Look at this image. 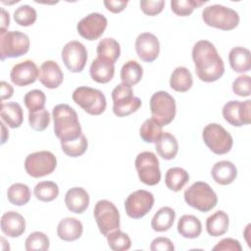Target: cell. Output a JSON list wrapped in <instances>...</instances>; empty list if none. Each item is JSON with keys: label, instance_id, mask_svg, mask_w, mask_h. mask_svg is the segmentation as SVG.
Wrapping results in <instances>:
<instances>
[{"label": "cell", "instance_id": "obj_1", "mask_svg": "<svg viewBox=\"0 0 251 251\" xmlns=\"http://www.w3.org/2000/svg\"><path fill=\"white\" fill-rule=\"evenodd\" d=\"M192 60L197 76L204 82L217 81L225 73L223 59L215 45L208 40H199L193 45Z\"/></svg>", "mask_w": 251, "mask_h": 251}, {"label": "cell", "instance_id": "obj_2", "mask_svg": "<svg viewBox=\"0 0 251 251\" xmlns=\"http://www.w3.org/2000/svg\"><path fill=\"white\" fill-rule=\"evenodd\" d=\"M54 133L61 140L67 142L79 138L83 133L76 112L68 104H58L52 110Z\"/></svg>", "mask_w": 251, "mask_h": 251}, {"label": "cell", "instance_id": "obj_3", "mask_svg": "<svg viewBox=\"0 0 251 251\" xmlns=\"http://www.w3.org/2000/svg\"><path fill=\"white\" fill-rule=\"evenodd\" d=\"M202 20L207 25L222 30L234 29L240 21L235 10L220 4L205 7L202 11Z\"/></svg>", "mask_w": 251, "mask_h": 251}, {"label": "cell", "instance_id": "obj_4", "mask_svg": "<svg viewBox=\"0 0 251 251\" xmlns=\"http://www.w3.org/2000/svg\"><path fill=\"white\" fill-rule=\"evenodd\" d=\"M184 201L190 207L206 213L218 204V196L213 188L204 181H196L185 189Z\"/></svg>", "mask_w": 251, "mask_h": 251}, {"label": "cell", "instance_id": "obj_5", "mask_svg": "<svg viewBox=\"0 0 251 251\" xmlns=\"http://www.w3.org/2000/svg\"><path fill=\"white\" fill-rule=\"evenodd\" d=\"M72 98L76 105L92 116L101 115L107 107L106 97L103 92L89 86H78L74 90Z\"/></svg>", "mask_w": 251, "mask_h": 251}, {"label": "cell", "instance_id": "obj_6", "mask_svg": "<svg viewBox=\"0 0 251 251\" xmlns=\"http://www.w3.org/2000/svg\"><path fill=\"white\" fill-rule=\"evenodd\" d=\"M202 138L206 146L217 155L228 153L233 145V139L226 128L216 123L207 125L202 131Z\"/></svg>", "mask_w": 251, "mask_h": 251}, {"label": "cell", "instance_id": "obj_7", "mask_svg": "<svg viewBox=\"0 0 251 251\" xmlns=\"http://www.w3.org/2000/svg\"><path fill=\"white\" fill-rule=\"evenodd\" d=\"M150 111L152 118L162 126L171 124L176 113L174 97L167 91H157L150 98Z\"/></svg>", "mask_w": 251, "mask_h": 251}, {"label": "cell", "instance_id": "obj_8", "mask_svg": "<svg viewBox=\"0 0 251 251\" xmlns=\"http://www.w3.org/2000/svg\"><path fill=\"white\" fill-rule=\"evenodd\" d=\"M113 113L117 117H126L141 107V100L133 95L130 85L118 84L112 91Z\"/></svg>", "mask_w": 251, "mask_h": 251}, {"label": "cell", "instance_id": "obj_9", "mask_svg": "<svg viewBox=\"0 0 251 251\" xmlns=\"http://www.w3.org/2000/svg\"><path fill=\"white\" fill-rule=\"evenodd\" d=\"M29 50L28 36L19 30L6 31L0 34V59L18 58Z\"/></svg>", "mask_w": 251, "mask_h": 251}, {"label": "cell", "instance_id": "obj_10", "mask_svg": "<svg viewBox=\"0 0 251 251\" xmlns=\"http://www.w3.org/2000/svg\"><path fill=\"white\" fill-rule=\"evenodd\" d=\"M93 215L99 231L104 236L120 228V213L111 201L106 199L99 200L95 204Z\"/></svg>", "mask_w": 251, "mask_h": 251}, {"label": "cell", "instance_id": "obj_11", "mask_svg": "<svg viewBox=\"0 0 251 251\" xmlns=\"http://www.w3.org/2000/svg\"><path fill=\"white\" fill-rule=\"evenodd\" d=\"M135 169L141 182L146 185H156L161 180L159 160L153 152L143 151L139 153L134 161Z\"/></svg>", "mask_w": 251, "mask_h": 251}, {"label": "cell", "instance_id": "obj_12", "mask_svg": "<svg viewBox=\"0 0 251 251\" xmlns=\"http://www.w3.org/2000/svg\"><path fill=\"white\" fill-rule=\"evenodd\" d=\"M57 167V159L50 151H38L27 155L25 170L28 176L38 178L52 174Z\"/></svg>", "mask_w": 251, "mask_h": 251}, {"label": "cell", "instance_id": "obj_13", "mask_svg": "<svg viewBox=\"0 0 251 251\" xmlns=\"http://www.w3.org/2000/svg\"><path fill=\"white\" fill-rule=\"evenodd\" d=\"M154 196L151 192L139 189L130 193L125 200V210L131 219H141L147 215L154 205Z\"/></svg>", "mask_w": 251, "mask_h": 251}, {"label": "cell", "instance_id": "obj_14", "mask_svg": "<svg viewBox=\"0 0 251 251\" xmlns=\"http://www.w3.org/2000/svg\"><path fill=\"white\" fill-rule=\"evenodd\" d=\"M61 56L65 66L70 72L80 73L86 65L87 50L81 42L72 40L65 44Z\"/></svg>", "mask_w": 251, "mask_h": 251}, {"label": "cell", "instance_id": "obj_15", "mask_svg": "<svg viewBox=\"0 0 251 251\" xmlns=\"http://www.w3.org/2000/svg\"><path fill=\"white\" fill-rule=\"evenodd\" d=\"M223 117L229 125L240 127L251 123V100H231L223 107Z\"/></svg>", "mask_w": 251, "mask_h": 251}, {"label": "cell", "instance_id": "obj_16", "mask_svg": "<svg viewBox=\"0 0 251 251\" xmlns=\"http://www.w3.org/2000/svg\"><path fill=\"white\" fill-rule=\"evenodd\" d=\"M108 25L106 17L100 13H90L82 18L76 25V30L81 37L92 41L104 33Z\"/></svg>", "mask_w": 251, "mask_h": 251}, {"label": "cell", "instance_id": "obj_17", "mask_svg": "<svg viewBox=\"0 0 251 251\" xmlns=\"http://www.w3.org/2000/svg\"><path fill=\"white\" fill-rule=\"evenodd\" d=\"M134 47L139 59L146 63L154 62L160 53L159 39L150 32L140 33L135 39Z\"/></svg>", "mask_w": 251, "mask_h": 251}, {"label": "cell", "instance_id": "obj_18", "mask_svg": "<svg viewBox=\"0 0 251 251\" xmlns=\"http://www.w3.org/2000/svg\"><path fill=\"white\" fill-rule=\"evenodd\" d=\"M39 70L31 60H25L16 64L10 73L11 81L17 86H26L35 82L38 78Z\"/></svg>", "mask_w": 251, "mask_h": 251}, {"label": "cell", "instance_id": "obj_19", "mask_svg": "<svg viewBox=\"0 0 251 251\" xmlns=\"http://www.w3.org/2000/svg\"><path fill=\"white\" fill-rule=\"evenodd\" d=\"M38 79L45 87L55 89L62 84L64 74L55 61L47 60L43 62L39 68Z\"/></svg>", "mask_w": 251, "mask_h": 251}, {"label": "cell", "instance_id": "obj_20", "mask_svg": "<svg viewBox=\"0 0 251 251\" xmlns=\"http://www.w3.org/2000/svg\"><path fill=\"white\" fill-rule=\"evenodd\" d=\"M1 230L9 237H19L25 231V218L15 211H8L1 217Z\"/></svg>", "mask_w": 251, "mask_h": 251}, {"label": "cell", "instance_id": "obj_21", "mask_svg": "<svg viewBox=\"0 0 251 251\" xmlns=\"http://www.w3.org/2000/svg\"><path fill=\"white\" fill-rule=\"evenodd\" d=\"M88 192L79 186L70 188L65 195L67 208L75 214H82L89 206Z\"/></svg>", "mask_w": 251, "mask_h": 251}, {"label": "cell", "instance_id": "obj_22", "mask_svg": "<svg viewBox=\"0 0 251 251\" xmlns=\"http://www.w3.org/2000/svg\"><path fill=\"white\" fill-rule=\"evenodd\" d=\"M211 176L218 184L227 185L235 180L237 176V169L230 161H219L213 166Z\"/></svg>", "mask_w": 251, "mask_h": 251}, {"label": "cell", "instance_id": "obj_23", "mask_svg": "<svg viewBox=\"0 0 251 251\" xmlns=\"http://www.w3.org/2000/svg\"><path fill=\"white\" fill-rule=\"evenodd\" d=\"M83 232V226L75 218H65L60 221L57 226V235L64 241H75L78 239Z\"/></svg>", "mask_w": 251, "mask_h": 251}, {"label": "cell", "instance_id": "obj_24", "mask_svg": "<svg viewBox=\"0 0 251 251\" xmlns=\"http://www.w3.org/2000/svg\"><path fill=\"white\" fill-rule=\"evenodd\" d=\"M89 74L94 81L98 83H107L114 77L115 64L97 57L90 65Z\"/></svg>", "mask_w": 251, "mask_h": 251}, {"label": "cell", "instance_id": "obj_25", "mask_svg": "<svg viewBox=\"0 0 251 251\" xmlns=\"http://www.w3.org/2000/svg\"><path fill=\"white\" fill-rule=\"evenodd\" d=\"M228 62L235 73L243 74L249 72L251 69V53L245 47H233L228 53Z\"/></svg>", "mask_w": 251, "mask_h": 251}, {"label": "cell", "instance_id": "obj_26", "mask_svg": "<svg viewBox=\"0 0 251 251\" xmlns=\"http://www.w3.org/2000/svg\"><path fill=\"white\" fill-rule=\"evenodd\" d=\"M229 219L226 212L219 210L206 220V230L209 235L217 237L224 235L228 230Z\"/></svg>", "mask_w": 251, "mask_h": 251}, {"label": "cell", "instance_id": "obj_27", "mask_svg": "<svg viewBox=\"0 0 251 251\" xmlns=\"http://www.w3.org/2000/svg\"><path fill=\"white\" fill-rule=\"evenodd\" d=\"M1 118L11 128L21 126L24 121V113L22 106L17 102L1 103Z\"/></svg>", "mask_w": 251, "mask_h": 251}, {"label": "cell", "instance_id": "obj_28", "mask_svg": "<svg viewBox=\"0 0 251 251\" xmlns=\"http://www.w3.org/2000/svg\"><path fill=\"white\" fill-rule=\"evenodd\" d=\"M177 231L182 237L193 239L201 234L202 224L193 215H183L177 222Z\"/></svg>", "mask_w": 251, "mask_h": 251}, {"label": "cell", "instance_id": "obj_29", "mask_svg": "<svg viewBox=\"0 0 251 251\" xmlns=\"http://www.w3.org/2000/svg\"><path fill=\"white\" fill-rule=\"evenodd\" d=\"M155 149L158 155L164 160H173L178 151L176 138L170 132H163L161 137L155 143Z\"/></svg>", "mask_w": 251, "mask_h": 251}, {"label": "cell", "instance_id": "obj_30", "mask_svg": "<svg viewBox=\"0 0 251 251\" xmlns=\"http://www.w3.org/2000/svg\"><path fill=\"white\" fill-rule=\"evenodd\" d=\"M176 212L171 207L160 208L151 220V227L157 232H163L169 230L175 222Z\"/></svg>", "mask_w": 251, "mask_h": 251}, {"label": "cell", "instance_id": "obj_31", "mask_svg": "<svg viewBox=\"0 0 251 251\" xmlns=\"http://www.w3.org/2000/svg\"><path fill=\"white\" fill-rule=\"evenodd\" d=\"M193 84V78L191 73L185 67H176L170 78V86L172 89L177 92L188 91Z\"/></svg>", "mask_w": 251, "mask_h": 251}, {"label": "cell", "instance_id": "obj_32", "mask_svg": "<svg viewBox=\"0 0 251 251\" xmlns=\"http://www.w3.org/2000/svg\"><path fill=\"white\" fill-rule=\"evenodd\" d=\"M189 175L188 173L179 167H174L167 171L165 175L166 186L175 192L180 191L183 186L188 182Z\"/></svg>", "mask_w": 251, "mask_h": 251}, {"label": "cell", "instance_id": "obj_33", "mask_svg": "<svg viewBox=\"0 0 251 251\" xmlns=\"http://www.w3.org/2000/svg\"><path fill=\"white\" fill-rule=\"evenodd\" d=\"M96 52L98 55L97 57L115 64L121 55V47L116 39L106 37L99 41Z\"/></svg>", "mask_w": 251, "mask_h": 251}, {"label": "cell", "instance_id": "obj_34", "mask_svg": "<svg viewBox=\"0 0 251 251\" xmlns=\"http://www.w3.org/2000/svg\"><path fill=\"white\" fill-rule=\"evenodd\" d=\"M143 75V69L141 65L133 60L126 62L121 70V79L123 83L127 85H135L140 81Z\"/></svg>", "mask_w": 251, "mask_h": 251}, {"label": "cell", "instance_id": "obj_35", "mask_svg": "<svg viewBox=\"0 0 251 251\" xmlns=\"http://www.w3.org/2000/svg\"><path fill=\"white\" fill-rule=\"evenodd\" d=\"M8 201L15 206H24L30 199L29 187L21 182L13 183L7 190Z\"/></svg>", "mask_w": 251, "mask_h": 251}, {"label": "cell", "instance_id": "obj_36", "mask_svg": "<svg viewBox=\"0 0 251 251\" xmlns=\"http://www.w3.org/2000/svg\"><path fill=\"white\" fill-rule=\"evenodd\" d=\"M163 132V126L153 118L144 121L139 128V135L146 143H156Z\"/></svg>", "mask_w": 251, "mask_h": 251}, {"label": "cell", "instance_id": "obj_37", "mask_svg": "<svg viewBox=\"0 0 251 251\" xmlns=\"http://www.w3.org/2000/svg\"><path fill=\"white\" fill-rule=\"evenodd\" d=\"M34 196L37 200L42 202H51L59 195V186L54 181H40L33 189Z\"/></svg>", "mask_w": 251, "mask_h": 251}, {"label": "cell", "instance_id": "obj_38", "mask_svg": "<svg viewBox=\"0 0 251 251\" xmlns=\"http://www.w3.org/2000/svg\"><path fill=\"white\" fill-rule=\"evenodd\" d=\"M49 246V237L41 231L31 232L25 241V248L26 251H47Z\"/></svg>", "mask_w": 251, "mask_h": 251}, {"label": "cell", "instance_id": "obj_39", "mask_svg": "<svg viewBox=\"0 0 251 251\" xmlns=\"http://www.w3.org/2000/svg\"><path fill=\"white\" fill-rule=\"evenodd\" d=\"M107 242L109 247L114 251H126L128 250L131 246V240L127 233L116 229L110 232L107 236Z\"/></svg>", "mask_w": 251, "mask_h": 251}, {"label": "cell", "instance_id": "obj_40", "mask_svg": "<svg viewBox=\"0 0 251 251\" xmlns=\"http://www.w3.org/2000/svg\"><path fill=\"white\" fill-rule=\"evenodd\" d=\"M88 142L84 134H82L79 138L67 141V142H61V148L63 152L70 156V157H79L83 155L87 149Z\"/></svg>", "mask_w": 251, "mask_h": 251}, {"label": "cell", "instance_id": "obj_41", "mask_svg": "<svg viewBox=\"0 0 251 251\" xmlns=\"http://www.w3.org/2000/svg\"><path fill=\"white\" fill-rule=\"evenodd\" d=\"M206 2L207 1L198 0H172L171 9L176 16L186 17L191 15L195 9L204 5Z\"/></svg>", "mask_w": 251, "mask_h": 251}, {"label": "cell", "instance_id": "obj_42", "mask_svg": "<svg viewBox=\"0 0 251 251\" xmlns=\"http://www.w3.org/2000/svg\"><path fill=\"white\" fill-rule=\"evenodd\" d=\"M37 18L36 11L29 5H22L18 7L14 12L15 22L22 26L32 25Z\"/></svg>", "mask_w": 251, "mask_h": 251}, {"label": "cell", "instance_id": "obj_43", "mask_svg": "<svg viewBox=\"0 0 251 251\" xmlns=\"http://www.w3.org/2000/svg\"><path fill=\"white\" fill-rule=\"evenodd\" d=\"M46 96L39 89H32L24 96V103L28 110V113L37 112L44 109Z\"/></svg>", "mask_w": 251, "mask_h": 251}, {"label": "cell", "instance_id": "obj_44", "mask_svg": "<svg viewBox=\"0 0 251 251\" xmlns=\"http://www.w3.org/2000/svg\"><path fill=\"white\" fill-rule=\"evenodd\" d=\"M29 126L35 131L44 130L50 124V115L46 109L28 113Z\"/></svg>", "mask_w": 251, "mask_h": 251}, {"label": "cell", "instance_id": "obj_45", "mask_svg": "<svg viewBox=\"0 0 251 251\" xmlns=\"http://www.w3.org/2000/svg\"><path fill=\"white\" fill-rule=\"evenodd\" d=\"M250 76L247 75H242L237 76L232 82V91L235 95L240 97H249L251 94L250 86Z\"/></svg>", "mask_w": 251, "mask_h": 251}, {"label": "cell", "instance_id": "obj_46", "mask_svg": "<svg viewBox=\"0 0 251 251\" xmlns=\"http://www.w3.org/2000/svg\"><path fill=\"white\" fill-rule=\"evenodd\" d=\"M141 11L147 16H156L160 14L165 6L164 0H141L139 2Z\"/></svg>", "mask_w": 251, "mask_h": 251}, {"label": "cell", "instance_id": "obj_47", "mask_svg": "<svg viewBox=\"0 0 251 251\" xmlns=\"http://www.w3.org/2000/svg\"><path fill=\"white\" fill-rule=\"evenodd\" d=\"M214 251H241L242 247L237 239L234 238H224L219 241L214 247Z\"/></svg>", "mask_w": 251, "mask_h": 251}, {"label": "cell", "instance_id": "obj_48", "mask_svg": "<svg viewBox=\"0 0 251 251\" xmlns=\"http://www.w3.org/2000/svg\"><path fill=\"white\" fill-rule=\"evenodd\" d=\"M150 250L152 251H174L175 246L171 239L167 237H157L152 240L150 244Z\"/></svg>", "mask_w": 251, "mask_h": 251}, {"label": "cell", "instance_id": "obj_49", "mask_svg": "<svg viewBox=\"0 0 251 251\" xmlns=\"http://www.w3.org/2000/svg\"><path fill=\"white\" fill-rule=\"evenodd\" d=\"M103 4L108 11L114 14H118L126 9L128 2L125 0H106L103 2Z\"/></svg>", "mask_w": 251, "mask_h": 251}, {"label": "cell", "instance_id": "obj_50", "mask_svg": "<svg viewBox=\"0 0 251 251\" xmlns=\"http://www.w3.org/2000/svg\"><path fill=\"white\" fill-rule=\"evenodd\" d=\"M14 89L11 84L7 83L6 81H1V100H6L9 99L13 96Z\"/></svg>", "mask_w": 251, "mask_h": 251}, {"label": "cell", "instance_id": "obj_51", "mask_svg": "<svg viewBox=\"0 0 251 251\" xmlns=\"http://www.w3.org/2000/svg\"><path fill=\"white\" fill-rule=\"evenodd\" d=\"M10 25V15L5 9H1V29L0 34H3L7 31V28Z\"/></svg>", "mask_w": 251, "mask_h": 251}, {"label": "cell", "instance_id": "obj_52", "mask_svg": "<svg viewBox=\"0 0 251 251\" xmlns=\"http://www.w3.org/2000/svg\"><path fill=\"white\" fill-rule=\"evenodd\" d=\"M0 126H1V127H2V141H1V144H4V143L6 142V139H7L8 136H9V134H8L9 132L6 131V127H5L4 124H3V122L0 123Z\"/></svg>", "mask_w": 251, "mask_h": 251}]
</instances>
